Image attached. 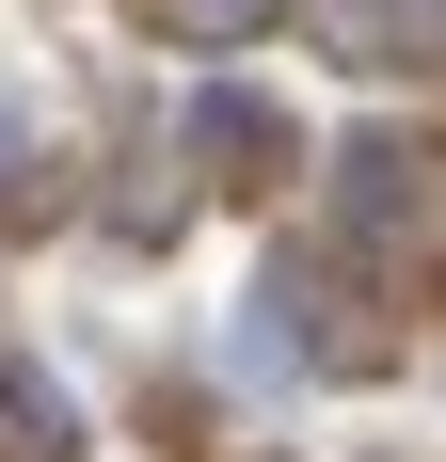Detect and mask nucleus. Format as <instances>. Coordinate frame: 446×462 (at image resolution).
Segmentation results:
<instances>
[{
    "instance_id": "obj_1",
    "label": "nucleus",
    "mask_w": 446,
    "mask_h": 462,
    "mask_svg": "<svg viewBox=\"0 0 446 462\" xmlns=\"http://www.w3.org/2000/svg\"><path fill=\"white\" fill-rule=\"evenodd\" d=\"M176 143H191V160H287V112H271L256 80H191Z\"/></svg>"
},
{
    "instance_id": "obj_2",
    "label": "nucleus",
    "mask_w": 446,
    "mask_h": 462,
    "mask_svg": "<svg viewBox=\"0 0 446 462\" xmlns=\"http://www.w3.org/2000/svg\"><path fill=\"white\" fill-rule=\"evenodd\" d=\"M0 447H16V462H64V447H80V399H64L48 367H0Z\"/></svg>"
},
{
    "instance_id": "obj_3",
    "label": "nucleus",
    "mask_w": 446,
    "mask_h": 462,
    "mask_svg": "<svg viewBox=\"0 0 446 462\" xmlns=\"http://www.w3.org/2000/svg\"><path fill=\"white\" fill-rule=\"evenodd\" d=\"M335 208H351V224H399V208H414V143H399V128H367L351 160H335Z\"/></svg>"
},
{
    "instance_id": "obj_4",
    "label": "nucleus",
    "mask_w": 446,
    "mask_h": 462,
    "mask_svg": "<svg viewBox=\"0 0 446 462\" xmlns=\"http://www.w3.org/2000/svg\"><path fill=\"white\" fill-rule=\"evenodd\" d=\"M271 16H287V0H160V32H176V48H256Z\"/></svg>"
},
{
    "instance_id": "obj_5",
    "label": "nucleus",
    "mask_w": 446,
    "mask_h": 462,
    "mask_svg": "<svg viewBox=\"0 0 446 462\" xmlns=\"http://www.w3.org/2000/svg\"><path fill=\"white\" fill-rule=\"evenodd\" d=\"M0 176H16V96H0Z\"/></svg>"
}]
</instances>
